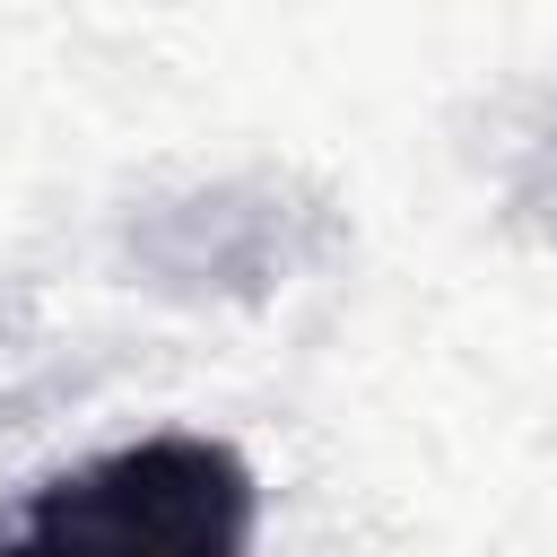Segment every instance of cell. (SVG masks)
I'll return each mask as SVG.
<instances>
[{
  "mask_svg": "<svg viewBox=\"0 0 557 557\" xmlns=\"http://www.w3.org/2000/svg\"><path fill=\"white\" fill-rule=\"evenodd\" d=\"M252 470L218 435H139L52 479L0 557H244L252 548Z\"/></svg>",
  "mask_w": 557,
  "mask_h": 557,
  "instance_id": "1",
  "label": "cell"
}]
</instances>
